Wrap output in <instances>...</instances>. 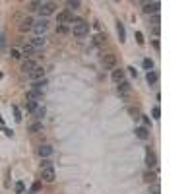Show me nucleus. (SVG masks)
Here are the masks:
<instances>
[{
	"label": "nucleus",
	"instance_id": "obj_1",
	"mask_svg": "<svg viewBox=\"0 0 194 194\" xmlns=\"http://www.w3.org/2000/svg\"><path fill=\"white\" fill-rule=\"evenodd\" d=\"M72 33L76 35V37H83V35L90 33V23L83 22V19H74L72 22Z\"/></svg>",
	"mask_w": 194,
	"mask_h": 194
},
{
	"label": "nucleus",
	"instance_id": "obj_2",
	"mask_svg": "<svg viewBox=\"0 0 194 194\" xmlns=\"http://www.w3.org/2000/svg\"><path fill=\"white\" fill-rule=\"evenodd\" d=\"M103 66L107 68V70H113V68L117 66V55H113V52H107V55L103 56Z\"/></svg>",
	"mask_w": 194,
	"mask_h": 194
},
{
	"label": "nucleus",
	"instance_id": "obj_3",
	"mask_svg": "<svg viewBox=\"0 0 194 194\" xmlns=\"http://www.w3.org/2000/svg\"><path fill=\"white\" fill-rule=\"evenodd\" d=\"M55 10H56V4L55 2H43L39 6V12H41V16H51V14H55Z\"/></svg>",
	"mask_w": 194,
	"mask_h": 194
},
{
	"label": "nucleus",
	"instance_id": "obj_4",
	"mask_svg": "<svg viewBox=\"0 0 194 194\" xmlns=\"http://www.w3.org/2000/svg\"><path fill=\"white\" fill-rule=\"evenodd\" d=\"M74 22V16H72L70 10H64V12L58 14V25H64V23H72Z\"/></svg>",
	"mask_w": 194,
	"mask_h": 194
},
{
	"label": "nucleus",
	"instance_id": "obj_5",
	"mask_svg": "<svg viewBox=\"0 0 194 194\" xmlns=\"http://www.w3.org/2000/svg\"><path fill=\"white\" fill-rule=\"evenodd\" d=\"M47 29H49V23H47L45 19H39V22H35V23H33V31L37 33V37H41V35H43Z\"/></svg>",
	"mask_w": 194,
	"mask_h": 194
},
{
	"label": "nucleus",
	"instance_id": "obj_6",
	"mask_svg": "<svg viewBox=\"0 0 194 194\" xmlns=\"http://www.w3.org/2000/svg\"><path fill=\"white\" fill-rule=\"evenodd\" d=\"M159 8H161L159 2H146L142 10H144V14H157V12H159Z\"/></svg>",
	"mask_w": 194,
	"mask_h": 194
},
{
	"label": "nucleus",
	"instance_id": "obj_7",
	"mask_svg": "<svg viewBox=\"0 0 194 194\" xmlns=\"http://www.w3.org/2000/svg\"><path fill=\"white\" fill-rule=\"evenodd\" d=\"M146 165H148L150 169L157 165V157H155L153 151H151V148H146Z\"/></svg>",
	"mask_w": 194,
	"mask_h": 194
},
{
	"label": "nucleus",
	"instance_id": "obj_8",
	"mask_svg": "<svg viewBox=\"0 0 194 194\" xmlns=\"http://www.w3.org/2000/svg\"><path fill=\"white\" fill-rule=\"evenodd\" d=\"M41 179L47 181V182H52V181H55V169H52V167L41 169Z\"/></svg>",
	"mask_w": 194,
	"mask_h": 194
},
{
	"label": "nucleus",
	"instance_id": "obj_9",
	"mask_svg": "<svg viewBox=\"0 0 194 194\" xmlns=\"http://www.w3.org/2000/svg\"><path fill=\"white\" fill-rule=\"evenodd\" d=\"M35 68H37V64H35V60H31V58H27V60H23V62H22V72H25V74L33 72Z\"/></svg>",
	"mask_w": 194,
	"mask_h": 194
},
{
	"label": "nucleus",
	"instance_id": "obj_10",
	"mask_svg": "<svg viewBox=\"0 0 194 194\" xmlns=\"http://www.w3.org/2000/svg\"><path fill=\"white\" fill-rule=\"evenodd\" d=\"M27 76H29V80H33V82H39L41 78L45 76V70H43V68H41V66H37V68H35L33 72H29Z\"/></svg>",
	"mask_w": 194,
	"mask_h": 194
},
{
	"label": "nucleus",
	"instance_id": "obj_11",
	"mask_svg": "<svg viewBox=\"0 0 194 194\" xmlns=\"http://www.w3.org/2000/svg\"><path fill=\"white\" fill-rule=\"evenodd\" d=\"M33 19L31 18H27V19H22V23H19V31L22 33H25V31H29V29H33Z\"/></svg>",
	"mask_w": 194,
	"mask_h": 194
},
{
	"label": "nucleus",
	"instance_id": "obj_12",
	"mask_svg": "<svg viewBox=\"0 0 194 194\" xmlns=\"http://www.w3.org/2000/svg\"><path fill=\"white\" fill-rule=\"evenodd\" d=\"M33 91H37V93H41V95H43V93L47 91V82H45V80L35 82V83H33Z\"/></svg>",
	"mask_w": 194,
	"mask_h": 194
},
{
	"label": "nucleus",
	"instance_id": "obj_13",
	"mask_svg": "<svg viewBox=\"0 0 194 194\" xmlns=\"http://www.w3.org/2000/svg\"><path fill=\"white\" fill-rule=\"evenodd\" d=\"M136 136H138L140 140H148L150 138V132H148V128H146V126H138V128H136Z\"/></svg>",
	"mask_w": 194,
	"mask_h": 194
},
{
	"label": "nucleus",
	"instance_id": "obj_14",
	"mask_svg": "<svg viewBox=\"0 0 194 194\" xmlns=\"http://www.w3.org/2000/svg\"><path fill=\"white\" fill-rule=\"evenodd\" d=\"M144 181L148 182V185H153V182L157 181L155 173H153V171H146V173H144Z\"/></svg>",
	"mask_w": 194,
	"mask_h": 194
},
{
	"label": "nucleus",
	"instance_id": "obj_15",
	"mask_svg": "<svg viewBox=\"0 0 194 194\" xmlns=\"http://www.w3.org/2000/svg\"><path fill=\"white\" fill-rule=\"evenodd\" d=\"M37 153H39L41 157H49V155L52 153V148H51V146H41V148L37 150Z\"/></svg>",
	"mask_w": 194,
	"mask_h": 194
},
{
	"label": "nucleus",
	"instance_id": "obj_16",
	"mask_svg": "<svg viewBox=\"0 0 194 194\" xmlns=\"http://www.w3.org/2000/svg\"><path fill=\"white\" fill-rule=\"evenodd\" d=\"M118 93L128 95V93H130V83H128V82H120V83H118Z\"/></svg>",
	"mask_w": 194,
	"mask_h": 194
},
{
	"label": "nucleus",
	"instance_id": "obj_17",
	"mask_svg": "<svg viewBox=\"0 0 194 194\" xmlns=\"http://www.w3.org/2000/svg\"><path fill=\"white\" fill-rule=\"evenodd\" d=\"M113 82H117V83L124 82V72L122 70H113Z\"/></svg>",
	"mask_w": 194,
	"mask_h": 194
},
{
	"label": "nucleus",
	"instance_id": "obj_18",
	"mask_svg": "<svg viewBox=\"0 0 194 194\" xmlns=\"http://www.w3.org/2000/svg\"><path fill=\"white\" fill-rule=\"evenodd\" d=\"M117 33H118V37H120V43H122L124 37H126V33H124V25L120 23V22H117Z\"/></svg>",
	"mask_w": 194,
	"mask_h": 194
},
{
	"label": "nucleus",
	"instance_id": "obj_19",
	"mask_svg": "<svg viewBox=\"0 0 194 194\" xmlns=\"http://www.w3.org/2000/svg\"><path fill=\"white\" fill-rule=\"evenodd\" d=\"M31 45H33V49H41V47H45V39L35 37L33 41H31Z\"/></svg>",
	"mask_w": 194,
	"mask_h": 194
},
{
	"label": "nucleus",
	"instance_id": "obj_20",
	"mask_svg": "<svg viewBox=\"0 0 194 194\" xmlns=\"http://www.w3.org/2000/svg\"><path fill=\"white\" fill-rule=\"evenodd\" d=\"M43 130V122H33L29 126V132H41Z\"/></svg>",
	"mask_w": 194,
	"mask_h": 194
},
{
	"label": "nucleus",
	"instance_id": "obj_21",
	"mask_svg": "<svg viewBox=\"0 0 194 194\" xmlns=\"http://www.w3.org/2000/svg\"><path fill=\"white\" fill-rule=\"evenodd\" d=\"M146 80H148V83H155L157 82V74H155V72H148Z\"/></svg>",
	"mask_w": 194,
	"mask_h": 194
},
{
	"label": "nucleus",
	"instance_id": "obj_22",
	"mask_svg": "<svg viewBox=\"0 0 194 194\" xmlns=\"http://www.w3.org/2000/svg\"><path fill=\"white\" fill-rule=\"evenodd\" d=\"M25 109H27L29 113H33L35 109H37V101H27V103H25Z\"/></svg>",
	"mask_w": 194,
	"mask_h": 194
},
{
	"label": "nucleus",
	"instance_id": "obj_23",
	"mask_svg": "<svg viewBox=\"0 0 194 194\" xmlns=\"http://www.w3.org/2000/svg\"><path fill=\"white\" fill-rule=\"evenodd\" d=\"M16 192H18V194H23V192H25V185H23L22 181L16 182Z\"/></svg>",
	"mask_w": 194,
	"mask_h": 194
},
{
	"label": "nucleus",
	"instance_id": "obj_24",
	"mask_svg": "<svg viewBox=\"0 0 194 194\" xmlns=\"http://www.w3.org/2000/svg\"><path fill=\"white\" fill-rule=\"evenodd\" d=\"M33 51H35L33 45H25V47H23V55H25V56H31V55H33Z\"/></svg>",
	"mask_w": 194,
	"mask_h": 194
},
{
	"label": "nucleus",
	"instance_id": "obj_25",
	"mask_svg": "<svg viewBox=\"0 0 194 194\" xmlns=\"http://www.w3.org/2000/svg\"><path fill=\"white\" fill-rule=\"evenodd\" d=\"M144 68H146V70H153V60H151V58H146L144 60Z\"/></svg>",
	"mask_w": 194,
	"mask_h": 194
},
{
	"label": "nucleus",
	"instance_id": "obj_26",
	"mask_svg": "<svg viewBox=\"0 0 194 194\" xmlns=\"http://www.w3.org/2000/svg\"><path fill=\"white\" fill-rule=\"evenodd\" d=\"M33 113H35V117H37V118H43L45 117V107H37Z\"/></svg>",
	"mask_w": 194,
	"mask_h": 194
},
{
	"label": "nucleus",
	"instance_id": "obj_27",
	"mask_svg": "<svg viewBox=\"0 0 194 194\" xmlns=\"http://www.w3.org/2000/svg\"><path fill=\"white\" fill-rule=\"evenodd\" d=\"M128 113H130V117H132V118H136V120H138L140 117H142V115H140L138 111H136V109H134V107H130V109H128Z\"/></svg>",
	"mask_w": 194,
	"mask_h": 194
},
{
	"label": "nucleus",
	"instance_id": "obj_28",
	"mask_svg": "<svg viewBox=\"0 0 194 194\" xmlns=\"http://www.w3.org/2000/svg\"><path fill=\"white\" fill-rule=\"evenodd\" d=\"M39 6H41V2H29L27 4V10H29V12H33V10H39Z\"/></svg>",
	"mask_w": 194,
	"mask_h": 194
},
{
	"label": "nucleus",
	"instance_id": "obj_29",
	"mask_svg": "<svg viewBox=\"0 0 194 194\" xmlns=\"http://www.w3.org/2000/svg\"><path fill=\"white\" fill-rule=\"evenodd\" d=\"M161 190H159V185H155V182H153V185H150V194H159Z\"/></svg>",
	"mask_w": 194,
	"mask_h": 194
},
{
	"label": "nucleus",
	"instance_id": "obj_30",
	"mask_svg": "<svg viewBox=\"0 0 194 194\" xmlns=\"http://www.w3.org/2000/svg\"><path fill=\"white\" fill-rule=\"evenodd\" d=\"M41 190V182H33V186H31V194H35V192H39Z\"/></svg>",
	"mask_w": 194,
	"mask_h": 194
},
{
	"label": "nucleus",
	"instance_id": "obj_31",
	"mask_svg": "<svg viewBox=\"0 0 194 194\" xmlns=\"http://www.w3.org/2000/svg\"><path fill=\"white\" fill-rule=\"evenodd\" d=\"M68 6H70V8H74V10H78V8L82 6V4L78 2V0H70V2H68Z\"/></svg>",
	"mask_w": 194,
	"mask_h": 194
},
{
	"label": "nucleus",
	"instance_id": "obj_32",
	"mask_svg": "<svg viewBox=\"0 0 194 194\" xmlns=\"http://www.w3.org/2000/svg\"><path fill=\"white\" fill-rule=\"evenodd\" d=\"M151 115H153V118H159V117H161V109H159V107H153Z\"/></svg>",
	"mask_w": 194,
	"mask_h": 194
},
{
	"label": "nucleus",
	"instance_id": "obj_33",
	"mask_svg": "<svg viewBox=\"0 0 194 194\" xmlns=\"http://www.w3.org/2000/svg\"><path fill=\"white\" fill-rule=\"evenodd\" d=\"M136 41H138V45H144V35L140 31H136Z\"/></svg>",
	"mask_w": 194,
	"mask_h": 194
},
{
	"label": "nucleus",
	"instance_id": "obj_34",
	"mask_svg": "<svg viewBox=\"0 0 194 194\" xmlns=\"http://www.w3.org/2000/svg\"><path fill=\"white\" fill-rule=\"evenodd\" d=\"M103 41H107V35H105V37H103V35H97V37H95V45H101Z\"/></svg>",
	"mask_w": 194,
	"mask_h": 194
},
{
	"label": "nucleus",
	"instance_id": "obj_35",
	"mask_svg": "<svg viewBox=\"0 0 194 194\" xmlns=\"http://www.w3.org/2000/svg\"><path fill=\"white\" fill-rule=\"evenodd\" d=\"M47 167H52V161H49V159H43V163H41V169H47Z\"/></svg>",
	"mask_w": 194,
	"mask_h": 194
},
{
	"label": "nucleus",
	"instance_id": "obj_36",
	"mask_svg": "<svg viewBox=\"0 0 194 194\" xmlns=\"http://www.w3.org/2000/svg\"><path fill=\"white\" fill-rule=\"evenodd\" d=\"M10 55H12V58H19V56H22V52H19L18 49H12V52H10Z\"/></svg>",
	"mask_w": 194,
	"mask_h": 194
},
{
	"label": "nucleus",
	"instance_id": "obj_37",
	"mask_svg": "<svg viewBox=\"0 0 194 194\" xmlns=\"http://www.w3.org/2000/svg\"><path fill=\"white\" fill-rule=\"evenodd\" d=\"M14 109V115H16V120H18V122H19V120H22V115H19V109L18 107H12Z\"/></svg>",
	"mask_w": 194,
	"mask_h": 194
},
{
	"label": "nucleus",
	"instance_id": "obj_38",
	"mask_svg": "<svg viewBox=\"0 0 194 194\" xmlns=\"http://www.w3.org/2000/svg\"><path fill=\"white\" fill-rule=\"evenodd\" d=\"M56 31H58V33H66L68 27H66V25H56Z\"/></svg>",
	"mask_w": 194,
	"mask_h": 194
},
{
	"label": "nucleus",
	"instance_id": "obj_39",
	"mask_svg": "<svg viewBox=\"0 0 194 194\" xmlns=\"http://www.w3.org/2000/svg\"><path fill=\"white\" fill-rule=\"evenodd\" d=\"M2 132H4V134H6V136H12V130H10V128H6V126H4V128H2Z\"/></svg>",
	"mask_w": 194,
	"mask_h": 194
},
{
	"label": "nucleus",
	"instance_id": "obj_40",
	"mask_svg": "<svg viewBox=\"0 0 194 194\" xmlns=\"http://www.w3.org/2000/svg\"><path fill=\"white\" fill-rule=\"evenodd\" d=\"M128 70H130V74H132V76H138V70H136V68H132V66H130Z\"/></svg>",
	"mask_w": 194,
	"mask_h": 194
},
{
	"label": "nucleus",
	"instance_id": "obj_41",
	"mask_svg": "<svg viewBox=\"0 0 194 194\" xmlns=\"http://www.w3.org/2000/svg\"><path fill=\"white\" fill-rule=\"evenodd\" d=\"M0 124H4V118H2V115H0Z\"/></svg>",
	"mask_w": 194,
	"mask_h": 194
}]
</instances>
